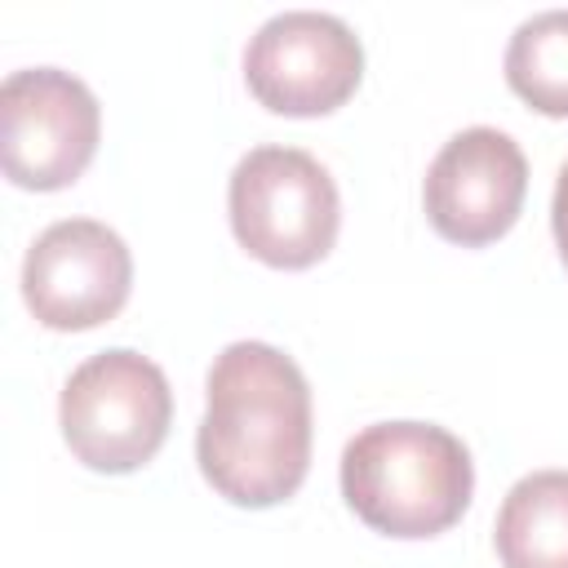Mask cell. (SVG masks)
I'll use <instances>...</instances> for the list:
<instances>
[{"label": "cell", "mask_w": 568, "mask_h": 568, "mask_svg": "<svg viewBox=\"0 0 568 568\" xmlns=\"http://www.w3.org/2000/svg\"><path fill=\"white\" fill-rule=\"evenodd\" d=\"M200 475L231 506L288 501L311 470V386L271 342H231L204 382L195 430Z\"/></svg>", "instance_id": "obj_1"}, {"label": "cell", "mask_w": 568, "mask_h": 568, "mask_svg": "<svg viewBox=\"0 0 568 568\" xmlns=\"http://www.w3.org/2000/svg\"><path fill=\"white\" fill-rule=\"evenodd\" d=\"M475 493L470 448L435 422H373L342 448L346 506L386 537L448 532Z\"/></svg>", "instance_id": "obj_2"}, {"label": "cell", "mask_w": 568, "mask_h": 568, "mask_svg": "<svg viewBox=\"0 0 568 568\" xmlns=\"http://www.w3.org/2000/svg\"><path fill=\"white\" fill-rule=\"evenodd\" d=\"M173 422V390L155 359L129 346L89 355L62 382L58 426L75 462L102 475L146 466Z\"/></svg>", "instance_id": "obj_3"}, {"label": "cell", "mask_w": 568, "mask_h": 568, "mask_svg": "<svg viewBox=\"0 0 568 568\" xmlns=\"http://www.w3.org/2000/svg\"><path fill=\"white\" fill-rule=\"evenodd\" d=\"M226 209L240 248L280 271H306L328 257L342 226L337 182L302 146H253L240 155Z\"/></svg>", "instance_id": "obj_4"}, {"label": "cell", "mask_w": 568, "mask_h": 568, "mask_svg": "<svg viewBox=\"0 0 568 568\" xmlns=\"http://www.w3.org/2000/svg\"><path fill=\"white\" fill-rule=\"evenodd\" d=\"M102 133L93 89L62 67H22L0 84V164L13 186L62 191L71 186Z\"/></svg>", "instance_id": "obj_5"}, {"label": "cell", "mask_w": 568, "mask_h": 568, "mask_svg": "<svg viewBox=\"0 0 568 568\" xmlns=\"http://www.w3.org/2000/svg\"><path fill=\"white\" fill-rule=\"evenodd\" d=\"M248 93L275 115H328L364 80V44L320 9H284L244 44Z\"/></svg>", "instance_id": "obj_6"}, {"label": "cell", "mask_w": 568, "mask_h": 568, "mask_svg": "<svg viewBox=\"0 0 568 568\" xmlns=\"http://www.w3.org/2000/svg\"><path fill=\"white\" fill-rule=\"evenodd\" d=\"M129 288V244L98 217H62L44 226L22 257V302L44 328L58 333H84L115 320Z\"/></svg>", "instance_id": "obj_7"}, {"label": "cell", "mask_w": 568, "mask_h": 568, "mask_svg": "<svg viewBox=\"0 0 568 568\" xmlns=\"http://www.w3.org/2000/svg\"><path fill=\"white\" fill-rule=\"evenodd\" d=\"M524 191H528V160L519 142L493 124H470L453 133L430 160L422 182V204L444 240L462 248H479L515 226L524 209Z\"/></svg>", "instance_id": "obj_8"}, {"label": "cell", "mask_w": 568, "mask_h": 568, "mask_svg": "<svg viewBox=\"0 0 568 568\" xmlns=\"http://www.w3.org/2000/svg\"><path fill=\"white\" fill-rule=\"evenodd\" d=\"M493 546L501 568H568V470L524 475L501 497Z\"/></svg>", "instance_id": "obj_9"}, {"label": "cell", "mask_w": 568, "mask_h": 568, "mask_svg": "<svg viewBox=\"0 0 568 568\" xmlns=\"http://www.w3.org/2000/svg\"><path fill=\"white\" fill-rule=\"evenodd\" d=\"M506 84L541 115H568V9L524 18L506 44Z\"/></svg>", "instance_id": "obj_10"}, {"label": "cell", "mask_w": 568, "mask_h": 568, "mask_svg": "<svg viewBox=\"0 0 568 568\" xmlns=\"http://www.w3.org/2000/svg\"><path fill=\"white\" fill-rule=\"evenodd\" d=\"M550 231H555L559 257H564V266H568V160L559 164V178H555V200H550Z\"/></svg>", "instance_id": "obj_11"}]
</instances>
